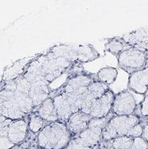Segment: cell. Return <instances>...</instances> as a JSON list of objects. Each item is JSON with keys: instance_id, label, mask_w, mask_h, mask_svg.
Returning a JSON list of instances; mask_svg holds the SVG:
<instances>
[{"instance_id": "2", "label": "cell", "mask_w": 148, "mask_h": 149, "mask_svg": "<svg viewBox=\"0 0 148 149\" xmlns=\"http://www.w3.org/2000/svg\"><path fill=\"white\" fill-rule=\"evenodd\" d=\"M140 122V118L136 114L116 116L108 120L103 129L102 139L112 141L120 136H127L129 131Z\"/></svg>"}, {"instance_id": "23", "label": "cell", "mask_w": 148, "mask_h": 149, "mask_svg": "<svg viewBox=\"0 0 148 149\" xmlns=\"http://www.w3.org/2000/svg\"><path fill=\"white\" fill-rule=\"evenodd\" d=\"M14 146L8 137V125L0 129V149H11Z\"/></svg>"}, {"instance_id": "30", "label": "cell", "mask_w": 148, "mask_h": 149, "mask_svg": "<svg viewBox=\"0 0 148 149\" xmlns=\"http://www.w3.org/2000/svg\"><path fill=\"white\" fill-rule=\"evenodd\" d=\"M145 54H146V63H147V67H148V52H146Z\"/></svg>"}, {"instance_id": "27", "label": "cell", "mask_w": 148, "mask_h": 149, "mask_svg": "<svg viewBox=\"0 0 148 149\" xmlns=\"http://www.w3.org/2000/svg\"><path fill=\"white\" fill-rule=\"evenodd\" d=\"M140 113L143 118H146L148 116V95H145L140 104Z\"/></svg>"}, {"instance_id": "4", "label": "cell", "mask_w": 148, "mask_h": 149, "mask_svg": "<svg viewBox=\"0 0 148 149\" xmlns=\"http://www.w3.org/2000/svg\"><path fill=\"white\" fill-rule=\"evenodd\" d=\"M118 65L120 68L131 74L147 67L145 52L134 48L124 50L118 56Z\"/></svg>"}, {"instance_id": "11", "label": "cell", "mask_w": 148, "mask_h": 149, "mask_svg": "<svg viewBox=\"0 0 148 149\" xmlns=\"http://www.w3.org/2000/svg\"><path fill=\"white\" fill-rule=\"evenodd\" d=\"M53 102L59 118V120L63 123L65 122L67 123L71 114L74 113L73 107L70 103L67 96L63 92H61L60 94L56 95L53 97Z\"/></svg>"}, {"instance_id": "8", "label": "cell", "mask_w": 148, "mask_h": 149, "mask_svg": "<svg viewBox=\"0 0 148 149\" xmlns=\"http://www.w3.org/2000/svg\"><path fill=\"white\" fill-rule=\"evenodd\" d=\"M128 88L138 95H146L148 91V67L130 74Z\"/></svg>"}, {"instance_id": "24", "label": "cell", "mask_w": 148, "mask_h": 149, "mask_svg": "<svg viewBox=\"0 0 148 149\" xmlns=\"http://www.w3.org/2000/svg\"><path fill=\"white\" fill-rule=\"evenodd\" d=\"M64 149H93L79 136L72 138Z\"/></svg>"}, {"instance_id": "20", "label": "cell", "mask_w": 148, "mask_h": 149, "mask_svg": "<svg viewBox=\"0 0 148 149\" xmlns=\"http://www.w3.org/2000/svg\"><path fill=\"white\" fill-rule=\"evenodd\" d=\"M108 90V86L105 83H102L99 81H94L88 86V93L94 97V99H97L106 94Z\"/></svg>"}, {"instance_id": "32", "label": "cell", "mask_w": 148, "mask_h": 149, "mask_svg": "<svg viewBox=\"0 0 148 149\" xmlns=\"http://www.w3.org/2000/svg\"><path fill=\"white\" fill-rule=\"evenodd\" d=\"M146 120H147V122H148V116L146 118Z\"/></svg>"}, {"instance_id": "17", "label": "cell", "mask_w": 148, "mask_h": 149, "mask_svg": "<svg viewBox=\"0 0 148 149\" xmlns=\"http://www.w3.org/2000/svg\"><path fill=\"white\" fill-rule=\"evenodd\" d=\"M124 42L131 46L132 48L133 46L139 43L142 42H147L148 41V29H141L135 30L134 32H131L130 33L126 34L123 37Z\"/></svg>"}, {"instance_id": "22", "label": "cell", "mask_w": 148, "mask_h": 149, "mask_svg": "<svg viewBox=\"0 0 148 149\" xmlns=\"http://www.w3.org/2000/svg\"><path fill=\"white\" fill-rule=\"evenodd\" d=\"M45 120H43L38 114L32 115L28 121V127L29 130L33 132H40L44 125Z\"/></svg>"}, {"instance_id": "7", "label": "cell", "mask_w": 148, "mask_h": 149, "mask_svg": "<svg viewBox=\"0 0 148 149\" xmlns=\"http://www.w3.org/2000/svg\"><path fill=\"white\" fill-rule=\"evenodd\" d=\"M114 97L113 92L108 89L103 96L94 101L90 114L92 118H106L112 110Z\"/></svg>"}, {"instance_id": "21", "label": "cell", "mask_w": 148, "mask_h": 149, "mask_svg": "<svg viewBox=\"0 0 148 149\" xmlns=\"http://www.w3.org/2000/svg\"><path fill=\"white\" fill-rule=\"evenodd\" d=\"M124 42L118 38H113L107 42L106 45V50L112 54L119 56L124 49Z\"/></svg>"}, {"instance_id": "25", "label": "cell", "mask_w": 148, "mask_h": 149, "mask_svg": "<svg viewBox=\"0 0 148 149\" xmlns=\"http://www.w3.org/2000/svg\"><path fill=\"white\" fill-rule=\"evenodd\" d=\"M15 81H16V91L28 95L29 90L31 87V83L24 76L18 78L17 79H15Z\"/></svg>"}, {"instance_id": "12", "label": "cell", "mask_w": 148, "mask_h": 149, "mask_svg": "<svg viewBox=\"0 0 148 149\" xmlns=\"http://www.w3.org/2000/svg\"><path fill=\"white\" fill-rule=\"evenodd\" d=\"M28 125L23 119L12 120L8 125V137L10 141L17 145L26 139Z\"/></svg>"}, {"instance_id": "14", "label": "cell", "mask_w": 148, "mask_h": 149, "mask_svg": "<svg viewBox=\"0 0 148 149\" xmlns=\"http://www.w3.org/2000/svg\"><path fill=\"white\" fill-rule=\"evenodd\" d=\"M37 114L47 122L51 123L59 121V118L53 102V98L51 97H49L40 106H38Z\"/></svg>"}, {"instance_id": "19", "label": "cell", "mask_w": 148, "mask_h": 149, "mask_svg": "<svg viewBox=\"0 0 148 149\" xmlns=\"http://www.w3.org/2000/svg\"><path fill=\"white\" fill-rule=\"evenodd\" d=\"M117 74H118L117 70L114 68H111V67L103 68L97 72V81L105 83L108 86L115 82L117 77Z\"/></svg>"}, {"instance_id": "15", "label": "cell", "mask_w": 148, "mask_h": 149, "mask_svg": "<svg viewBox=\"0 0 148 149\" xmlns=\"http://www.w3.org/2000/svg\"><path fill=\"white\" fill-rule=\"evenodd\" d=\"M23 76L30 83H33L38 81L45 80L44 77L42 67L37 59L29 63Z\"/></svg>"}, {"instance_id": "28", "label": "cell", "mask_w": 148, "mask_h": 149, "mask_svg": "<svg viewBox=\"0 0 148 149\" xmlns=\"http://www.w3.org/2000/svg\"><path fill=\"white\" fill-rule=\"evenodd\" d=\"M142 137L146 141L148 144V122L145 125H143V131H142Z\"/></svg>"}, {"instance_id": "16", "label": "cell", "mask_w": 148, "mask_h": 149, "mask_svg": "<svg viewBox=\"0 0 148 149\" xmlns=\"http://www.w3.org/2000/svg\"><path fill=\"white\" fill-rule=\"evenodd\" d=\"M93 82L94 81L91 76L87 75V74H80L71 78L63 87V91H70L78 89L79 87H83V86H88Z\"/></svg>"}, {"instance_id": "33", "label": "cell", "mask_w": 148, "mask_h": 149, "mask_svg": "<svg viewBox=\"0 0 148 149\" xmlns=\"http://www.w3.org/2000/svg\"><path fill=\"white\" fill-rule=\"evenodd\" d=\"M146 95H148V91H147V94H146Z\"/></svg>"}, {"instance_id": "6", "label": "cell", "mask_w": 148, "mask_h": 149, "mask_svg": "<svg viewBox=\"0 0 148 149\" xmlns=\"http://www.w3.org/2000/svg\"><path fill=\"white\" fill-rule=\"evenodd\" d=\"M136 109V102L134 96L128 91H123L115 95L112 111L116 116L134 114Z\"/></svg>"}, {"instance_id": "1", "label": "cell", "mask_w": 148, "mask_h": 149, "mask_svg": "<svg viewBox=\"0 0 148 149\" xmlns=\"http://www.w3.org/2000/svg\"><path fill=\"white\" fill-rule=\"evenodd\" d=\"M71 137L66 124L56 121L46 125L39 132L37 144L42 149H64Z\"/></svg>"}, {"instance_id": "29", "label": "cell", "mask_w": 148, "mask_h": 149, "mask_svg": "<svg viewBox=\"0 0 148 149\" xmlns=\"http://www.w3.org/2000/svg\"><path fill=\"white\" fill-rule=\"evenodd\" d=\"M8 120V119H6V118L3 116V113H1V111H0V129H2L5 126H7V125H4L5 122H6V120Z\"/></svg>"}, {"instance_id": "5", "label": "cell", "mask_w": 148, "mask_h": 149, "mask_svg": "<svg viewBox=\"0 0 148 149\" xmlns=\"http://www.w3.org/2000/svg\"><path fill=\"white\" fill-rule=\"evenodd\" d=\"M14 92L5 89L0 92V111L8 120H21L25 114L14 98Z\"/></svg>"}, {"instance_id": "10", "label": "cell", "mask_w": 148, "mask_h": 149, "mask_svg": "<svg viewBox=\"0 0 148 149\" xmlns=\"http://www.w3.org/2000/svg\"><path fill=\"white\" fill-rule=\"evenodd\" d=\"M28 95L34 107L40 106L44 101L49 98L50 95L49 83H47L45 80H41L31 83Z\"/></svg>"}, {"instance_id": "13", "label": "cell", "mask_w": 148, "mask_h": 149, "mask_svg": "<svg viewBox=\"0 0 148 149\" xmlns=\"http://www.w3.org/2000/svg\"><path fill=\"white\" fill-rule=\"evenodd\" d=\"M114 149H148V144L142 137L120 136L113 140Z\"/></svg>"}, {"instance_id": "31", "label": "cell", "mask_w": 148, "mask_h": 149, "mask_svg": "<svg viewBox=\"0 0 148 149\" xmlns=\"http://www.w3.org/2000/svg\"><path fill=\"white\" fill-rule=\"evenodd\" d=\"M11 149H21L19 147H17V146H14V148H12Z\"/></svg>"}, {"instance_id": "18", "label": "cell", "mask_w": 148, "mask_h": 149, "mask_svg": "<svg viewBox=\"0 0 148 149\" xmlns=\"http://www.w3.org/2000/svg\"><path fill=\"white\" fill-rule=\"evenodd\" d=\"M14 95L17 105L23 113L25 115L29 113L34 107L29 95L28 94H25L17 91H15L14 92Z\"/></svg>"}, {"instance_id": "9", "label": "cell", "mask_w": 148, "mask_h": 149, "mask_svg": "<svg viewBox=\"0 0 148 149\" xmlns=\"http://www.w3.org/2000/svg\"><path fill=\"white\" fill-rule=\"evenodd\" d=\"M92 117L90 115L82 111H78L71 114L66 125L71 134H80L88 128L89 123Z\"/></svg>"}, {"instance_id": "26", "label": "cell", "mask_w": 148, "mask_h": 149, "mask_svg": "<svg viewBox=\"0 0 148 149\" xmlns=\"http://www.w3.org/2000/svg\"><path fill=\"white\" fill-rule=\"evenodd\" d=\"M142 131H143V125L140 122L136 125H135L129 131L127 136H131V137H140V136H142Z\"/></svg>"}, {"instance_id": "3", "label": "cell", "mask_w": 148, "mask_h": 149, "mask_svg": "<svg viewBox=\"0 0 148 149\" xmlns=\"http://www.w3.org/2000/svg\"><path fill=\"white\" fill-rule=\"evenodd\" d=\"M42 67L44 77L47 83H51L63 74L71 64L70 60L63 56H40L37 58Z\"/></svg>"}]
</instances>
